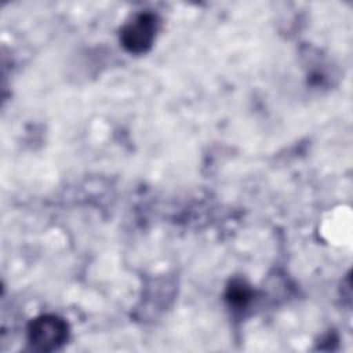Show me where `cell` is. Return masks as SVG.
Instances as JSON below:
<instances>
[{
    "instance_id": "obj_2",
    "label": "cell",
    "mask_w": 353,
    "mask_h": 353,
    "mask_svg": "<svg viewBox=\"0 0 353 353\" xmlns=\"http://www.w3.org/2000/svg\"><path fill=\"white\" fill-rule=\"evenodd\" d=\"M157 32V18L152 12H141L132 17L120 30L121 46L132 54L146 52Z\"/></svg>"
},
{
    "instance_id": "obj_3",
    "label": "cell",
    "mask_w": 353,
    "mask_h": 353,
    "mask_svg": "<svg viewBox=\"0 0 353 353\" xmlns=\"http://www.w3.org/2000/svg\"><path fill=\"white\" fill-rule=\"evenodd\" d=\"M226 299L234 306H245L251 299V290L240 280L232 281L226 291Z\"/></svg>"
},
{
    "instance_id": "obj_1",
    "label": "cell",
    "mask_w": 353,
    "mask_h": 353,
    "mask_svg": "<svg viewBox=\"0 0 353 353\" xmlns=\"http://www.w3.org/2000/svg\"><path fill=\"white\" fill-rule=\"evenodd\" d=\"M68 324L54 314H43L30 321L28 327V341L30 346L40 352H54L68 339Z\"/></svg>"
}]
</instances>
